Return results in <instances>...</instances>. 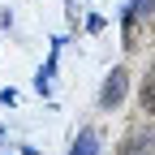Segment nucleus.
<instances>
[{"label":"nucleus","mask_w":155,"mask_h":155,"mask_svg":"<svg viewBox=\"0 0 155 155\" xmlns=\"http://www.w3.org/2000/svg\"><path fill=\"white\" fill-rule=\"evenodd\" d=\"M69 155H99V138H95V129H82V134H78V142H73Z\"/></svg>","instance_id":"f03ea898"},{"label":"nucleus","mask_w":155,"mask_h":155,"mask_svg":"<svg viewBox=\"0 0 155 155\" xmlns=\"http://www.w3.org/2000/svg\"><path fill=\"white\" fill-rule=\"evenodd\" d=\"M125 86H129V73H125V69H112L108 82H104V91H99V104H104V108H116V104L125 99Z\"/></svg>","instance_id":"f257e3e1"},{"label":"nucleus","mask_w":155,"mask_h":155,"mask_svg":"<svg viewBox=\"0 0 155 155\" xmlns=\"http://www.w3.org/2000/svg\"><path fill=\"white\" fill-rule=\"evenodd\" d=\"M142 151H147V142H142V138H134V142H125V155H142Z\"/></svg>","instance_id":"39448f33"},{"label":"nucleus","mask_w":155,"mask_h":155,"mask_svg":"<svg viewBox=\"0 0 155 155\" xmlns=\"http://www.w3.org/2000/svg\"><path fill=\"white\" fill-rule=\"evenodd\" d=\"M142 108H147V112H155V69L147 73V82H142Z\"/></svg>","instance_id":"7ed1b4c3"},{"label":"nucleus","mask_w":155,"mask_h":155,"mask_svg":"<svg viewBox=\"0 0 155 155\" xmlns=\"http://www.w3.org/2000/svg\"><path fill=\"white\" fill-rule=\"evenodd\" d=\"M151 9H155V0H134V5H129L134 17H142V13H151Z\"/></svg>","instance_id":"20e7f679"}]
</instances>
